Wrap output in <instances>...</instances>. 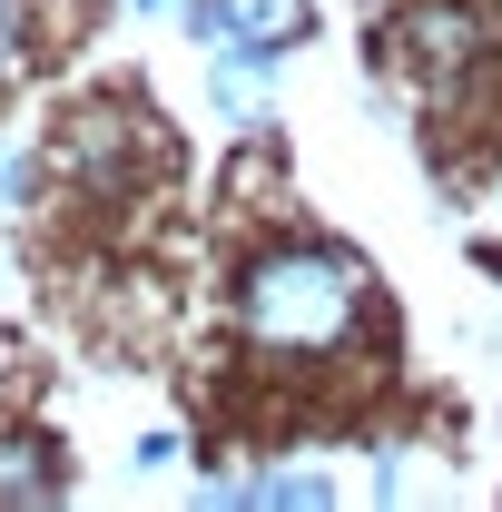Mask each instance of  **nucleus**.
<instances>
[{
	"label": "nucleus",
	"mask_w": 502,
	"mask_h": 512,
	"mask_svg": "<svg viewBox=\"0 0 502 512\" xmlns=\"http://www.w3.org/2000/svg\"><path fill=\"white\" fill-rule=\"evenodd\" d=\"M237 335L266 365H335L365 335H384V296L365 266L325 237H276L237 266Z\"/></svg>",
	"instance_id": "obj_1"
},
{
	"label": "nucleus",
	"mask_w": 502,
	"mask_h": 512,
	"mask_svg": "<svg viewBox=\"0 0 502 512\" xmlns=\"http://www.w3.org/2000/svg\"><path fill=\"white\" fill-rule=\"evenodd\" d=\"M197 40L207 50H286L306 40V0H197Z\"/></svg>",
	"instance_id": "obj_2"
},
{
	"label": "nucleus",
	"mask_w": 502,
	"mask_h": 512,
	"mask_svg": "<svg viewBox=\"0 0 502 512\" xmlns=\"http://www.w3.org/2000/svg\"><path fill=\"white\" fill-rule=\"evenodd\" d=\"M60 483H69V463L50 444H10L0 453V503H60Z\"/></svg>",
	"instance_id": "obj_3"
},
{
	"label": "nucleus",
	"mask_w": 502,
	"mask_h": 512,
	"mask_svg": "<svg viewBox=\"0 0 502 512\" xmlns=\"http://www.w3.org/2000/svg\"><path fill=\"white\" fill-rule=\"evenodd\" d=\"M217 109H237V119H256V109H266V79H256V50H227V69H217Z\"/></svg>",
	"instance_id": "obj_4"
},
{
	"label": "nucleus",
	"mask_w": 502,
	"mask_h": 512,
	"mask_svg": "<svg viewBox=\"0 0 502 512\" xmlns=\"http://www.w3.org/2000/svg\"><path fill=\"white\" fill-rule=\"evenodd\" d=\"M30 30H40V0H0V79L20 69V50H30Z\"/></svg>",
	"instance_id": "obj_5"
},
{
	"label": "nucleus",
	"mask_w": 502,
	"mask_h": 512,
	"mask_svg": "<svg viewBox=\"0 0 502 512\" xmlns=\"http://www.w3.org/2000/svg\"><path fill=\"white\" fill-rule=\"evenodd\" d=\"M237 503H325V483L315 473H266V483H247Z\"/></svg>",
	"instance_id": "obj_6"
}]
</instances>
